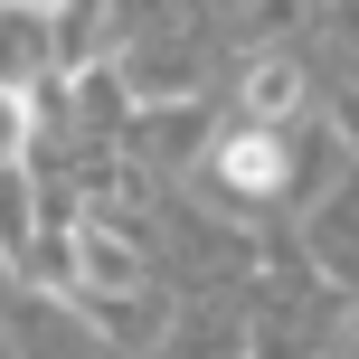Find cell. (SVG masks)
Returning a JSON list of instances; mask_svg holds the SVG:
<instances>
[{"mask_svg": "<svg viewBox=\"0 0 359 359\" xmlns=\"http://www.w3.org/2000/svg\"><path fill=\"white\" fill-rule=\"evenodd\" d=\"M217 180H227V189H246V198H265L274 180H284V151H274V133H236V142L217 151Z\"/></svg>", "mask_w": 359, "mask_h": 359, "instance_id": "1", "label": "cell"}, {"mask_svg": "<svg viewBox=\"0 0 359 359\" xmlns=\"http://www.w3.org/2000/svg\"><path fill=\"white\" fill-rule=\"evenodd\" d=\"M293 104H303V76H293V67H255V76H246V114H255V133H274Z\"/></svg>", "mask_w": 359, "mask_h": 359, "instance_id": "2", "label": "cell"}, {"mask_svg": "<svg viewBox=\"0 0 359 359\" xmlns=\"http://www.w3.org/2000/svg\"><path fill=\"white\" fill-rule=\"evenodd\" d=\"M29 133H38V114H29V95L0 76V170H19L29 161Z\"/></svg>", "mask_w": 359, "mask_h": 359, "instance_id": "3", "label": "cell"}]
</instances>
